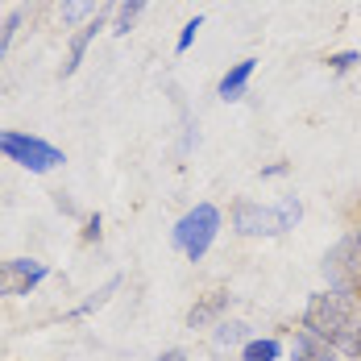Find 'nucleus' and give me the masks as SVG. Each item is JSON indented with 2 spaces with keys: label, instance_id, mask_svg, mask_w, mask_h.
<instances>
[{
  "label": "nucleus",
  "instance_id": "nucleus-2",
  "mask_svg": "<svg viewBox=\"0 0 361 361\" xmlns=\"http://www.w3.org/2000/svg\"><path fill=\"white\" fill-rule=\"evenodd\" d=\"M303 220V200L299 195H279L274 204H262V200H233L228 204V228L241 237V241H279L299 228Z\"/></svg>",
  "mask_w": 361,
  "mask_h": 361
},
{
  "label": "nucleus",
  "instance_id": "nucleus-14",
  "mask_svg": "<svg viewBox=\"0 0 361 361\" xmlns=\"http://www.w3.org/2000/svg\"><path fill=\"white\" fill-rule=\"evenodd\" d=\"M145 8H149V0H121L116 4V17H112V34L125 37L137 30V21L145 17Z\"/></svg>",
  "mask_w": 361,
  "mask_h": 361
},
{
  "label": "nucleus",
  "instance_id": "nucleus-15",
  "mask_svg": "<svg viewBox=\"0 0 361 361\" xmlns=\"http://www.w3.org/2000/svg\"><path fill=\"white\" fill-rule=\"evenodd\" d=\"M116 290H121V274H112V279H109L100 290H92V299H83L79 307H71V312H67V320H83V316H92L96 307H104V303H109Z\"/></svg>",
  "mask_w": 361,
  "mask_h": 361
},
{
  "label": "nucleus",
  "instance_id": "nucleus-3",
  "mask_svg": "<svg viewBox=\"0 0 361 361\" xmlns=\"http://www.w3.org/2000/svg\"><path fill=\"white\" fill-rule=\"evenodd\" d=\"M220 228H224V212H220L212 200H200V204H191L179 220H175V228H171V245L195 266V262H204L212 245L220 241Z\"/></svg>",
  "mask_w": 361,
  "mask_h": 361
},
{
  "label": "nucleus",
  "instance_id": "nucleus-4",
  "mask_svg": "<svg viewBox=\"0 0 361 361\" xmlns=\"http://www.w3.org/2000/svg\"><path fill=\"white\" fill-rule=\"evenodd\" d=\"M320 279L328 290L361 303V228H345L320 257Z\"/></svg>",
  "mask_w": 361,
  "mask_h": 361
},
{
  "label": "nucleus",
  "instance_id": "nucleus-22",
  "mask_svg": "<svg viewBox=\"0 0 361 361\" xmlns=\"http://www.w3.org/2000/svg\"><path fill=\"white\" fill-rule=\"evenodd\" d=\"M54 208H59V212H75V204H71V200H67V195H63V191L54 195Z\"/></svg>",
  "mask_w": 361,
  "mask_h": 361
},
{
  "label": "nucleus",
  "instance_id": "nucleus-8",
  "mask_svg": "<svg viewBox=\"0 0 361 361\" xmlns=\"http://www.w3.org/2000/svg\"><path fill=\"white\" fill-rule=\"evenodd\" d=\"M112 17H116V4H109V0H104V8H100L92 21H83V25L71 34V42H67V59H63V71H59L63 79H71V75L83 67V54L92 50V42L104 34V30H112Z\"/></svg>",
  "mask_w": 361,
  "mask_h": 361
},
{
  "label": "nucleus",
  "instance_id": "nucleus-19",
  "mask_svg": "<svg viewBox=\"0 0 361 361\" xmlns=\"http://www.w3.org/2000/svg\"><path fill=\"white\" fill-rule=\"evenodd\" d=\"M79 237H83L87 245H92V241H100V237H104V216H100V212H87V216H83V233H79Z\"/></svg>",
  "mask_w": 361,
  "mask_h": 361
},
{
  "label": "nucleus",
  "instance_id": "nucleus-9",
  "mask_svg": "<svg viewBox=\"0 0 361 361\" xmlns=\"http://www.w3.org/2000/svg\"><path fill=\"white\" fill-rule=\"evenodd\" d=\"M287 357L290 361H345L336 349H328L324 341L307 328H290L287 332Z\"/></svg>",
  "mask_w": 361,
  "mask_h": 361
},
{
  "label": "nucleus",
  "instance_id": "nucleus-10",
  "mask_svg": "<svg viewBox=\"0 0 361 361\" xmlns=\"http://www.w3.org/2000/svg\"><path fill=\"white\" fill-rule=\"evenodd\" d=\"M253 71H257V59H241V63H233L228 71L220 75L216 96L224 100V104H237V100H245V92H250V83H253Z\"/></svg>",
  "mask_w": 361,
  "mask_h": 361
},
{
  "label": "nucleus",
  "instance_id": "nucleus-13",
  "mask_svg": "<svg viewBox=\"0 0 361 361\" xmlns=\"http://www.w3.org/2000/svg\"><path fill=\"white\" fill-rule=\"evenodd\" d=\"M100 8H104V0H59V4H54V17H59V25L79 30V25L92 21Z\"/></svg>",
  "mask_w": 361,
  "mask_h": 361
},
{
  "label": "nucleus",
  "instance_id": "nucleus-11",
  "mask_svg": "<svg viewBox=\"0 0 361 361\" xmlns=\"http://www.w3.org/2000/svg\"><path fill=\"white\" fill-rule=\"evenodd\" d=\"M250 336H257L250 320H233V316H228V320H220V324L208 332V345H212V353H241V345H245Z\"/></svg>",
  "mask_w": 361,
  "mask_h": 361
},
{
  "label": "nucleus",
  "instance_id": "nucleus-1",
  "mask_svg": "<svg viewBox=\"0 0 361 361\" xmlns=\"http://www.w3.org/2000/svg\"><path fill=\"white\" fill-rule=\"evenodd\" d=\"M299 328L316 332L328 349H336L345 361H361V303L345 299L336 290H312L303 312H299Z\"/></svg>",
  "mask_w": 361,
  "mask_h": 361
},
{
  "label": "nucleus",
  "instance_id": "nucleus-21",
  "mask_svg": "<svg viewBox=\"0 0 361 361\" xmlns=\"http://www.w3.org/2000/svg\"><path fill=\"white\" fill-rule=\"evenodd\" d=\"M154 361H191V353H187L183 345H171V349H162Z\"/></svg>",
  "mask_w": 361,
  "mask_h": 361
},
{
  "label": "nucleus",
  "instance_id": "nucleus-7",
  "mask_svg": "<svg viewBox=\"0 0 361 361\" xmlns=\"http://www.w3.org/2000/svg\"><path fill=\"white\" fill-rule=\"evenodd\" d=\"M228 312H233V290L212 287V290H204V295H195V303L183 316V328L187 332H212L220 320H228Z\"/></svg>",
  "mask_w": 361,
  "mask_h": 361
},
{
  "label": "nucleus",
  "instance_id": "nucleus-17",
  "mask_svg": "<svg viewBox=\"0 0 361 361\" xmlns=\"http://www.w3.org/2000/svg\"><path fill=\"white\" fill-rule=\"evenodd\" d=\"M357 63H361V50H332V54L324 59V67L332 75H349Z\"/></svg>",
  "mask_w": 361,
  "mask_h": 361
},
{
  "label": "nucleus",
  "instance_id": "nucleus-12",
  "mask_svg": "<svg viewBox=\"0 0 361 361\" xmlns=\"http://www.w3.org/2000/svg\"><path fill=\"white\" fill-rule=\"evenodd\" d=\"M283 357H287V341H283L279 332L250 336V341L241 345V353H237V361H283Z\"/></svg>",
  "mask_w": 361,
  "mask_h": 361
},
{
  "label": "nucleus",
  "instance_id": "nucleus-6",
  "mask_svg": "<svg viewBox=\"0 0 361 361\" xmlns=\"http://www.w3.org/2000/svg\"><path fill=\"white\" fill-rule=\"evenodd\" d=\"M50 279V266L42 257H8L0 262V299H25Z\"/></svg>",
  "mask_w": 361,
  "mask_h": 361
},
{
  "label": "nucleus",
  "instance_id": "nucleus-16",
  "mask_svg": "<svg viewBox=\"0 0 361 361\" xmlns=\"http://www.w3.org/2000/svg\"><path fill=\"white\" fill-rule=\"evenodd\" d=\"M21 21H25V13H21V8H13V13L0 21V63L8 59V50H13V37H17V30H21Z\"/></svg>",
  "mask_w": 361,
  "mask_h": 361
},
{
  "label": "nucleus",
  "instance_id": "nucleus-20",
  "mask_svg": "<svg viewBox=\"0 0 361 361\" xmlns=\"http://www.w3.org/2000/svg\"><path fill=\"white\" fill-rule=\"evenodd\" d=\"M290 171H295V166H290L287 158H279V162H266V166L257 171V179H287Z\"/></svg>",
  "mask_w": 361,
  "mask_h": 361
},
{
  "label": "nucleus",
  "instance_id": "nucleus-18",
  "mask_svg": "<svg viewBox=\"0 0 361 361\" xmlns=\"http://www.w3.org/2000/svg\"><path fill=\"white\" fill-rule=\"evenodd\" d=\"M200 30H204V13H195L191 21H183L179 37H175V54H187V50L195 46V37H200Z\"/></svg>",
  "mask_w": 361,
  "mask_h": 361
},
{
  "label": "nucleus",
  "instance_id": "nucleus-5",
  "mask_svg": "<svg viewBox=\"0 0 361 361\" xmlns=\"http://www.w3.org/2000/svg\"><path fill=\"white\" fill-rule=\"evenodd\" d=\"M0 158L17 162L30 175H50V171H59L67 162V154L59 145L30 133V129H0Z\"/></svg>",
  "mask_w": 361,
  "mask_h": 361
}]
</instances>
